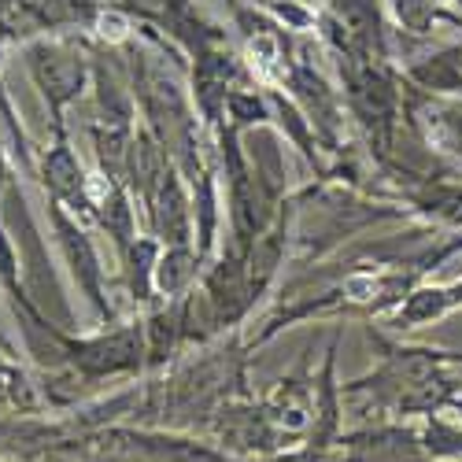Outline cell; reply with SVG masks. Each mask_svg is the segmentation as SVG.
Masks as SVG:
<instances>
[{"label":"cell","mask_w":462,"mask_h":462,"mask_svg":"<svg viewBox=\"0 0 462 462\" xmlns=\"http://www.w3.org/2000/svg\"><path fill=\"white\" fill-rule=\"evenodd\" d=\"M248 366H252V348L245 344V333L241 329L226 333L204 344V348H192V356L185 352L167 370L144 374L123 384L126 421L204 433L211 414L222 403L255 393Z\"/></svg>","instance_id":"1"},{"label":"cell","mask_w":462,"mask_h":462,"mask_svg":"<svg viewBox=\"0 0 462 462\" xmlns=\"http://www.w3.org/2000/svg\"><path fill=\"white\" fill-rule=\"evenodd\" d=\"M363 329L374 348V366L352 381H340L344 418H359V426L381 418L421 421L451 407V400L462 393V352L407 344L381 322H363Z\"/></svg>","instance_id":"2"},{"label":"cell","mask_w":462,"mask_h":462,"mask_svg":"<svg viewBox=\"0 0 462 462\" xmlns=\"http://www.w3.org/2000/svg\"><path fill=\"white\" fill-rule=\"evenodd\" d=\"M292 208V248L289 266H311L340 248L359 241L381 222H407L411 211L393 200H377L370 192L344 185L337 178H315L311 185L289 192Z\"/></svg>","instance_id":"3"},{"label":"cell","mask_w":462,"mask_h":462,"mask_svg":"<svg viewBox=\"0 0 462 462\" xmlns=\"http://www.w3.org/2000/svg\"><path fill=\"white\" fill-rule=\"evenodd\" d=\"M5 226H8L12 245L19 252V278H23L26 300L60 329H82L79 315H74V303L67 296V285L60 278V266L49 252V237L42 229V218H37V211L30 208L26 181L19 171L12 174L8 192H5Z\"/></svg>","instance_id":"4"},{"label":"cell","mask_w":462,"mask_h":462,"mask_svg":"<svg viewBox=\"0 0 462 462\" xmlns=\"http://www.w3.org/2000/svg\"><path fill=\"white\" fill-rule=\"evenodd\" d=\"M23 67L30 74V82L37 89L49 115V134H63L70 130V107L79 104L89 86H93V52L86 37H70V33H56V37H37V42L23 45Z\"/></svg>","instance_id":"5"},{"label":"cell","mask_w":462,"mask_h":462,"mask_svg":"<svg viewBox=\"0 0 462 462\" xmlns=\"http://www.w3.org/2000/svg\"><path fill=\"white\" fill-rule=\"evenodd\" d=\"M45 215H49V229H52L60 263L67 266V278L74 282L79 296L89 303L97 326L119 322V307L111 303V278H107V266H104V259L97 252L93 226H86L82 218H74L70 211H63L52 200H45Z\"/></svg>","instance_id":"6"},{"label":"cell","mask_w":462,"mask_h":462,"mask_svg":"<svg viewBox=\"0 0 462 462\" xmlns=\"http://www.w3.org/2000/svg\"><path fill=\"white\" fill-rule=\"evenodd\" d=\"M263 411L271 418L274 433L282 437L285 448L307 444L319 421V370H315V344H307L300 352L296 366L285 370L271 389L259 393Z\"/></svg>","instance_id":"7"},{"label":"cell","mask_w":462,"mask_h":462,"mask_svg":"<svg viewBox=\"0 0 462 462\" xmlns=\"http://www.w3.org/2000/svg\"><path fill=\"white\" fill-rule=\"evenodd\" d=\"M104 5L126 12L137 26L163 33L171 45H178L185 52V60L197 56L208 45H218V42L234 37L218 19H211L197 0H104Z\"/></svg>","instance_id":"8"},{"label":"cell","mask_w":462,"mask_h":462,"mask_svg":"<svg viewBox=\"0 0 462 462\" xmlns=\"http://www.w3.org/2000/svg\"><path fill=\"white\" fill-rule=\"evenodd\" d=\"M204 433H208L222 451H229V455L241 458V462H263V458L285 451L282 437L274 433L271 418H266V411H263V400H259L255 393L222 403V407L211 414V421H208Z\"/></svg>","instance_id":"9"},{"label":"cell","mask_w":462,"mask_h":462,"mask_svg":"<svg viewBox=\"0 0 462 462\" xmlns=\"http://www.w3.org/2000/svg\"><path fill=\"white\" fill-rule=\"evenodd\" d=\"M33 185L42 189L45 200L60 204L74 218H82L86 226H93V211H89V171H86V163L79 160V152H74V144H70V130L49 134V141L37 148V181Z\"/></svg>","instance_id":"10"},{"label":"cell","mask_w":462,"mask_h":462,"mask_svg":"<svg viewBox=\"0 0 462 462\" xmlns=\"http://www.w3.org/2000/svg\"><path fill=\"white\" fill-rule=\"evenodd\" d=\"M333 462H433L426 444H421V426L418 421H400V418H381V421H363L356 430H344Z\"/></svg>","instance_id":"11"},{"label":"cell","mask_w":462,"mask_h":462,"mask_svg":"<svg viewBox=\"0 0 462 462\" xmlns=\"http://www.w3.org/2000/svg\"><path fill=\"white\" fill-rule=\"evenodd\" d=\"M407 126L433 156L462 171V93L458 97H430L403 79Z\"/></svg>","instance_id":"12"},{"label":"cell","mask_w":462,"mask_h":462,"mask_svg":"<svg viewBox=\"0 0 462 462\" xmlns=\"http://www.w3.org/2000/svg\"><path fill=\"white\" fill-rule=\"evenodd\" d=\"M160 252L163 245L152 237V234H141L123 248V252H115V259H119V289L126 292V300L134 307H152V303H160V292H156V263H160Z\"/></svg>","instance_id":"13"},{"label":"cell","mask_w":462,"mask_h":462,"mask_svg":"<svg viewBox=\"0 0 462 462\" xmlns=\"http://www.w3.org/2000/svg\"><path fill=\"white\" fill-rule=\"evenodd\" d=\"M0 414H49L37 374L8 352H0Z\"/></svg>","instance_id":"14"},{"label":"cell","mask_w":462,"mask_h":462,"mask_svg":"<svg viewBox=\"0 0 462 462\" xmlns=\"http://www.w3.org/2000/svg\"><path fill=\"white\" fill-rule=\"evenodd\" d=\"M208 259L197 252V245H174L160 252L156 263V292L160 300H178L181 292H189L192 285L200 282Z\"/></svg>","instance_id":"15"},{"label":"cell","mask_w":462,"mask_h":462,"mask_svg":"<svg viewBox=\"0 0 462 462\" xmlns=\"http://www.w3.org/2000/svg\"><path fill=\"white\" fill-rule=\"evenodd\" d=\"M37 37H45L42 23H37L30 0H0V49H23Z\"/></svg>","instance_id":"16"},{"label":"cell","mask_w":462,"mask_h":462,"mask_svg":"<svg viewBox=\"0 0 462 462\" xmlns=\"http://www.w3.org/2000/svg\"><path fill=\"white\" fill-rule=\"evenodd\" d=\"M421 444L433 462H462V421L451 414H430L418 421Z\"/></svg>","instance_id":"17"},{"label":"cell","mask_w":462,"mask_h":462,"mask_svg":"<svg viewBox=\"0 0 462 462\" xmlns=\"http://www.w3.org/2000/svg\"><path fill=\"white\" fill-rule=\"evenodd\" d=\"M0 352H8V356H15V359H19V344L8 337V329H5V326H0Z\"/></svg>","instance_id":"18"},{"label":"cell","mask_w":462,"mask_h":462,"mask_svg":"<svg viewBox=\"0 0 462 462\" xmlns=\"http://www.w3.org/2000/svg\"><path fill=\"white\" fill-rule=\"evenodd\" d=\"M52 462H74V458H52Z\"/></svg>","instance_id":"19"},{"label":"cell","mask_w":462,"mask_h":462,"mask_svg":"<svg viewBox=\"0 0 462 462\" xmlns=\"http://www.w3.org/2000/svg\"><path fill=\"white\" fill-rule=\"evenodd\" d=\"M229 5H237V0H226V8H229Z\"/></svg>","instance_id":"20"},{"label":"cell","mask_w":462,"mask_h":462,"mask_svg":"<svg viewBox=\"0 0 462 462\" xmlns=\"http://www.w3.org/2000/svg\"><path fill=\"white\" fill-rule=\"evenodd\" d=\"M0 462H12V458H5V455H0Z\"/></svg>","instance_id":"21"},{"label":"cell","mask_w":462,"mask_h":462,"mask_svg":"<svg viewBox=\"0 0 462 462\" xmlns=\"http://www.w3.org/2000/svg\"><path fill=\"white\" fill-rule=\"evenodd\" d=\"M458 384H462V370H458Z\"/></svg>","instance_id":"22"}]
</instances>
